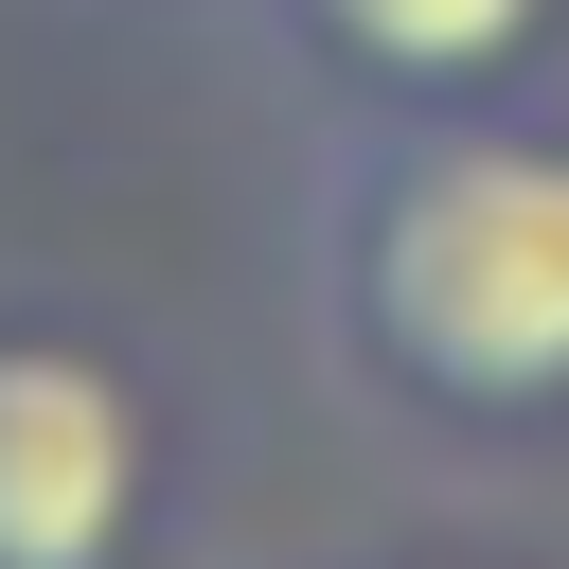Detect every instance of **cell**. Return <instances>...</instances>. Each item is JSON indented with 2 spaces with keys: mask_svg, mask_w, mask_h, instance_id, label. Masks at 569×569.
Masks as SVG:
<instances>
[{
  "mask_svg": "<svg viewBox=\"0 0 569 569\" xmlns=\"http://www.w3.org/2000/svg\"><path fill=\"white\" fill-rule=\"evenodd\" d=\"M302 320L427 445L569 427V107H338L302 160Z\"/></svg>",
  "mask_w": 569,
  "mask_h": 569,
  "instance_id": "1",
  "label": "cell"
},
{
  "mask_svg": "<svg viewBox=\"0 0 569 569\" xmlns=\"http://www.w3.org/2000/svg\"><path fill=\"white\" fill-rule=\"evenodd\" d=\"M142 551H160V391L71 320H0V569H142Z\"/></svg>",
  "mask_w": 569,
  "mask_h": 569,
  "instance_id": "2",
  "label": "cell"
},
{
  "mask_svg": "<svg viewBox=\"0 0 569 569\" xmlns=\"http://www.w3.org/2000/svg\"><path fill=\"white\" fill-rule=\"evenodd\" d=\"M320 107H516L569 53V0H249Z\"/></svg>",
  "mask_w": 569,
  "mask_h": 569,
  "instance_id": "3",
  "label": "cell"
},
{
  "mask_svg": "<svg viewBox=\"0 0 569 569\" xmlns=\"http://www.w3.org/2000/svg\"><path fill=\"white\" fill-rule=\"evenodd\" d=\"M427 569H445V551H427Z\"/></svg>",
  "mask_w": 569,
  "mask_h": 569,
  "instance_id": "4",
  "label": "cell"
}]
</instances>
